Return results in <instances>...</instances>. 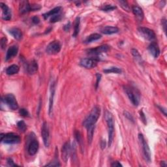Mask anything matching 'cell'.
<instances>
[{
  "mask_svg": "<svg viewBox=\"0 0 167 167\" xmlns=\"http://www.w3.org/2000/svg\"><path fill=\"white\" fill-rule=\"evenodd\" d=\"M19 113L20 114V116L23 117H28L29 116V112H28V110L24 109H22L20 110Z\"/></svg>",
  "mask_w": 167,
  "mask_h": 167,
  "instance_id": "35",
  "label": "cell"
},
{
  "mask_svg": "<svg viewBox=\"0 0 167 167\" xmlns=\"http://www.w3.org/2000/svg\"><path fill=\"white\" fill-rule=\"evenodd\" d=\"M38 69L37 63L35 60H32L30 63H29L27 65V71L29 74H34Z\"/></svg>",
  "mask_w": 167,
  "mask_h": 167,
  "instance_id": "21",
  "label": "cell"
},
{
  "mask_svg": "<svg viewBox=\"0 0 167 167\" xmlns=\"http://www.w3.org/2000/svg\"><path fill=\"white\" fill-rule=\"evenodd\" d=\"M79 28H80V18L77 17L75 20L74 26V33L73 36L74 37H76L79 33Z\"/></svg>",
  "mask_w": 167,
  "mask_h": 167,
  "instance_id": "27",
  "label": "cell"
},
{
  "mask_svg": "<svg viewBox=\"0 0 167 167\" xmlns=\"http://www.w3.org/2000/svg\"><path fill=\"white\" fill-rule=\"evenodd\" d=\"M20 68L17 65H12L6 69V73L8 75H13L18 73Z\"/></svg>",
  "mask_w": 167,
  "mask_h": 167,
  "instance_id": "23",
  "label": "cell"
},
{
  "mask_svg": "<svg viewBox=\"0 0 167 167\" xmlns=\"http://www.w3.org/2000/svg\"><path fill=\"white\" fill-rule=\"evenodd\" d=\"M162 25L163 26V28H164V31L166 33V21L165 19L163 20H162Z\"/></svg>",
  "mask_w": 167,
  "mask_h": 167,
  "instance_id": "44",
  "label": "cell"
},
{
  "mask_svg": "<svg viewBox=\"0 0 167 167\" xmlns=\"http://www.w3.org/2000/svg\"><path fill=\"white\" fill-rule=\"evenodd\" d=\"M119 3L120 4L121 7L124 9L125 10L127 11H130V7L127 3V1H119Z\"/></svg>",
  "mask_w": 167,
  "mask_h": 167,
  "instance_id": "32",
  "label": "cell"
},
{
  "mask_svg": "<svg viewBox=\"0 0 167 167\" xmlns=\"http://www.w3.org/2000/svg\"><path fill=\"white\" fill-rule=\"evenodd\" d=\"M161 166H166V163L165 161H161Z\"/></svg>",
  "mask_w": 167,
  "mask_h": 167,
  "instance_id": "46",
  "label": "cell"
},
{
  "mask_svg": "<svg viewBox=\"0 0 167 167\" xmlns=\"http://www.w3.org/2000/svg\"><path fill=\"white\" fill-rule=\"evenodd\" d=\"M131 52H132L133 55L134 57H135V58L136 59V61H142V57H141V55H140L138 50H136V49H132Z\"/></svg>",
  "mask_w": 167,
  "mask_h": 167,
  "instance_id": "31",
  "label": "cell"
},
{
  "mask_svg": "<svg viewBox=\"0 0 167 167\" xmlns=\"http://www.w3.org/2000/svg\"><path fill=\"white\" fill-rule=\"evenodd\" d=\"M32 22H34V24H37L39 22H40V19H39L37 16H34V17L32 18Z\"/></svg>",
  "mask_w": 167,
  "mask_h": 167,
  "instance_id": "38",
  "label": "cell"
},
{
  "mask_svg": "<svg viewBox=\"0 0 167 167\" xmlns=\"http://www.w3.org/2000/svg\"><path fill=\"white\" fill-rule=\"evenodd\" d=\"M98 60L94 58H88L82 59L80 61V64L86 69H91L97 66Z\"/></svg>",
  "mask_w": 167,
  "mask_h": 167,
  "instance_id": "9",
  "label": "cell"
},
{
  "mask_svg": "<svg viewBox=\"0 0 167 167\" xmlns=\"http://www.w3.org/2000/svg\"><path fill=\"white\" fill-rule=\"evenodd\" d=\"M96 76H97V82H96V89L98 87V85H99V82L101 80V74H99V73H97L96 74Z\"/></svg>",
  "mask_w": 167,
  "mask_h": 167,
  "instance_id": "40",
  "label": "cell"
},
{
  "mask_svg": "<svg viewBox=\"0 0 167 167\" xmlns=\"http://www.w3.org/2000/svg\"><path fill=\"white\" fill-rule=\"evenodd\" d=\"M9 33L13 37L16 39V40H20L22 38V33L20 29L18 28H13L10 29Z\"/></svg>",
  "mask_w": 167,
  "mask_h": 167,
  "instance_id": "22",
  "label": "cell"
},
{
  "mask_svg": "<svg viewBox=\"0 0 167 167\" xmlns=\"http://www.w3.org/2000/svg\"><path fill=\"white\" fill-rule=\"evenodd\" d=\"M41 7L39 5H37V4L31 5V11H38V10L41 9Z\"/></svg>",
  "mask_w": 167,
  "mask_h": 167,
  "instance_id": "36",
  "label": "cell"
},
{
  "mask_svg": "<svg viewBox=\"0 0 167 167\" xmlns=\"http://www.w3.org/2000/svg\"><path fill=\"white\" fill-rule=\"evenodd\" d=\"M61 153H62V159H63V161L65 163H67L71 153V145L69 142L67 141L64 144L63 147H62Z\"/></svg>",
  "mask_w": 167,
  "mask_h": 167,
  "instance_id": "13",
  "label": "cell"
},
{
  "mask_svg": "<svg viewBox=\"0 0 167 167\" xmlns=\"http://www.w3.org/2000/svg\"><path fill=\"white\" fill-rule=\"evenodd\" d=\"M17 127L18 129L22 132H24L27 129V126L24 121H20L17 123Z\"/></svg>",
  "mask_w": 167,
  "mask_h": 167,
  "instance_id": "29",
  "label": "cell"
},
{
  "mask_svg": "<svg viewBox=\"0 0 167 167\" xmlns=\"http://www.w3.org/2000/svg\"><path fill=\"white\" fill-rule=\"evenodd\" d=\"M18 48L16 45H13V46H12V47H10L8 49L7 52L5 60L9 61L13 57L16 56V55L18 54Z\"/></svg>",
  "mask_w": 167,
  "mask_h": 167,
  "instance_id": "17",
  "label": "cell"
},
{
  "mask_svg": "<svg viewBox=\"0 0 167 167\" xmlns=\"http://www.w3.org/2000/svg\"><path fill=\"white\" fill-rule=\"evenodd\" d=\"M20 136L15 133L1 134V141L5 144H18L20 142Z\"/></svg>",
  "mask_w": 167,
  "mask_h": 167,
  "instance_id": "5",
  "label": "cell"
},
{
  "mask_svg": "<svg viewBox=\"0 0 167 167\" xmlns=\"http://www.w3.org/2000/svg\"><path fill=\"white\" fill-rule=\"evenodd\" d=\"M61 7H55L53 9H52L51 11H50L49 12L45 13V14L43 15V17L44 19H47L49 17H52L55 15L59 14V12H60L61 11Z\"/></svg>",
  "mask_w": 167,
  "mask_h": 167,
  "instance_id": "25",
  "label": "cell"
},
{
  "mask_svg": "<svg viewBox=\"0 0 167 167\" xmlns=\"http://www.w3.org/2000/svg\"><path fill=\"white\" fill-rule=\"evenodd\" d=\"M2 10V18L5 20H9L11 18V11L9 7L3 3H0Z\"/></svg>",
  "mask_w": 167,
  "mask_h": 167,
  "instance_id": "14",
  "label": "cell"
},
{
  "mask_svg": "<svg viewBox=\"0 0 167 167\" xmlns=\"http://www.w3.org/2000/svg\"><path fill=\"white\" fill-rule=\"evenodd\" d=\"M55 82L52 81L50 84V99H49V108H48V114L51 116L53 111V104H54V97L55 93Z\"/></svg>",
  "mask_w": 167,
  "mask_h": 167,
  "instance_id": "12",
  "label": "cell"
},
{
  "mask_svg": "<svg viewBox=\"0 0 167 167\" xmlns=\"http://www.w3.org/2000/svg\"><path fill=\"white\" fill-rule=\"evenodd\" d=\"M111 166H112V167H120V166H122V165L118 161H114V162H113V163H112Z\"/></svg>",
  "mask_w": 167,
  "mask_h": 167,
  "instance_id": "39",
  "label": "cell"
},
{
  "mask_svg": "<svg viewBox=\"0 0 167 167\" xmlns=\"http://www.w3.org/2000/svg\"><path fill=\"white\" fill-rule=\"evenodd\" d=\"M7 164H8L9 166H17V165L15 164L14 162H13V161L12 160V159H7Z\"/></svg>",
  "mask_w": 167,
  "mask_h": 167,
  "instance_id": "41",
  "label": "cell"
},
{
  "mask_svg": "<svg viewBox=\"0 0 167 167\" xmlns=\"http://www.w3.org/2000/svg\"><path fill=\"white\" fill-rule=\"evenodd\" d=\"M109 50V47L108 45H102L95 48H91L88 50V54L94 55H98L102 53H105Z\"/></svg>",
  "mask_w": 167,
  "mask_h": 167,
  "instance_id": "11",
  "label": "cell"
},
{
  "mask_svg": "<svg viewBox=\"0 0 167 167\" xmlns=\"http://www.w3.org/2000/svg\"><path fill=\"white\" fill-rule=\"evenodd\" d=\"M132 11L133 14L136 16V19L138 20L139 21L142 22L143 20L144 17V12L142 11V9L140 8V7L135 5L133 7Z\"/></svg>",
  "mask_w": 167,
  "mask_h": 167,
  "instance_id": "18",
  "label": "cell"
},
{
  "mask_svg": "<svg viewBox=\"0 0 167 167\" xmlns=\"http://www.w3.org/2000/svg\"><path fill=\"white\" fill-rule=\"evenodd\" d=\"M123 89L125 90L127 96H128L129 99L131 101L134 106H137L139 104L140 96L139 91L135 89V88L130 86H123Z\"/></svg>",
  "mask_w": 167,
  "mask_h": 167,
  "instance_id": "2",
  "label": "cell"
},
{
  "mask_svg": "<svg viewBox=\"0 0 167 167\" xmlns=\"http://www.w3.org/2000/svg\"><path fill=\"white\" fill-rule=\"evenodd\" d=\"M41 135L42 140H43L44 144L46 147H48L50 145V141H49V139H50V133H49V129L47 123L44 122L42 124V129H41Z\"/></svg>",
  "mask_w": 167,
  "mask_h": 167,
  "instance_id": "10",
  "label": "cell"
},
{
  "mask_svg": "<svg viewBox=\"0 0 167 167\" xmlns=\"http://www.w3.org/2000/svg\"><path fill=\"white\" fill-rule=\"evenodd\" d=\"M140 117H141V119L142 120L143 122H144V121L146 120L145 119V116H144V113L142 112H140Z\"/></svg>",
  "mask_w": 167,
  "mask_h": 167,
  "instance_id": "45",
  "label": "cell"
},
{
  "mask_svg": "<svg viewBox=\"0 0 167 167\" xmlns=\"http://www.w3.org/2000/svg\"><path fill=\"white\" fill-rule=\"evenodd\" d=\"M61 19V16L60 14H57L53 16H52L50 18V22L52 23H55L56 22L60 21V20Z\"/></svg>",
  "mask_w": 167,
  "mask_h": 167,
  "instance_id": "33",
  "label": "cell"
},
{
  "mask_svg": "<svg viewBox=\"0 0 167 167\" xmlns=\"http://www.w3.org/2000/svg\"><path fill=\"white\" fill-rule=\"evenodd\" d=\"M2 101L5 104H6L11 109L13 110L18 109V104L14 95L12 94L6 95V96L2 97Z\"/></svg>",
  "mask_w": 167,
  "mask_h": 167,
  "instance_id": "6",
  "label": "cell"
},
{
  "mask_svg": "<svg viewBox=\"0 0 167 167\" xmlns=\"http://www.w3.org/2000/svg\"><path fill=\"white\" fill-rule=\"evenodd\" d=\"M39 144L37 140H33L31 142L29 143L28 146V153L30 155H34L37 153L39 149Z\"/></svg>",
  "mask_w": 167,
  "mask_h": 167,
  "instance_id": "15",
  "label": "cell"
},
{
  "mask_svg": "<svg viewBox=\"0 0 167 167\" xmlns=\"http://www.w3.org/2000/svg\"><path fill=\"white\" fill-rule=\"evenodd\" d=\"M46 166H60V163H59L58 160L55 159V160H54L53 161H52L50 163H48V164H47Z\"/></svg>",
  "mask_w": 167,
  "mask_h": 167,
  "instance_id": "34",
  "label": "cell"
},
{
  "mask_svg": "<svg viewBox=\"0 0 167 167\" xmlns=\"http://www.w3.org/2000/svg\"><path fill=\"white\" fill-rule=\"evenodd\" d=\"M7 42V39L6 37H3L1 39V42H0V43H1V47L3 49L5 48V47H6Z\"/></svg>",
  "mask_w": 167,
  "mask_h": 167,
  "instance_id": "37",
  "label": "cell"
},
{
  "mask_svg": "<svg viewBox=\"0 0 167 167\" xmlns=\"http://www.w3.org/2000/svg\"><path fill=\"white\" fill-rule=\"evenodd\" d=\"M61 46L60 42L58 41H54L50 42L46 48L47 53L50 55L56 54L61 50Z\"/></svg>",
  "mask_w": 167,
  "mask_h": 167,
  "instance_id": "7",
  "label": "cell"
},
{
  "mask_svg": "<svg viewBox=\"0 0 167 167\" xmlns=\"http://www.w3.org/2000/svg\"><path fill=\"white\" fill-rule=\"evenodd\" d=\"M139 139L140 144H141L143 154H144V157L145 158V160L148 163H150L151 162V152H150V149L148 143H147V142L146 141V140L142 134H139Z\"/></svg>",
  "mask_w": 167,
  "mask_h": 167,
  "instance_id": "4",
  "label": "cell"
},
{
  "mask_svg": "<svg viewBox=\"0 0 167 167\" xmlns=\"http://www.w3.org/2000/svg\"><path fill=\"white\" fill-rule=\"evenodd\" d=\"M103 72L106 74H109V73H116V74H120L122 73V70L120 68L116 67H112L106 69H104Z\"/></svg>",
  "mask_w": 167,
  "mask_h": 167,
  "instance_id": "26",
  "label": "cell"
},
{
  "mask_svg": "<svg viewBox=\"0 0 167 167\" xmlns=\"http://www.w3.org/2000/svg\"><path fill=\"white\" fill-rule=\"evenodd\" d=\"M19 11L21 14H25L31 11V5L27 1H22L20 3Z\"/></svg>",
  "mask_w": 167,
  "mask_h": 167,
  "instance_id": "19",
  "label": "cell"
},
{
  "mask_svg": "<svg viewBox=\"0 0 167 167\" xmlns=\"http://www.w3.org/2000/svg\"><path fill=\"white\" fill-rule=\"evenodd\" d=\"M101 31L104 35H112L117 34L119 31V29L114 26H105L101 29Z\"/></svg>",
  "mask_w": 167,
  "mask_h": 167,
  "instance_id": "20",
  "label": "cell"
},
{
  "mask_svg": "<svg viewBox=\"0 0 167 167\" xmlns=\"http://www.w3.org/2000/svg\"><path fill=\"white\" fill-rule=\"evenodd\" d=\"M125 116H126L127 118H129V120L130 121H132V122H133V117H132V116L131 115V114L129 112H125Z\"/></svg>",
  "mask_w": 167,
  "mask_h": 167,
  "instance_id": "42",
  "label": "cell"
},
{
  "mask_svg": "<svg viewBox=\"0 0 167 167\" xmlns=\"http://www.w3.org/2000/svg\"><path fill=\"white\" fill-rule=\"evenodd\" d=\"M101 114V110L98 106H95L91 110L90 113L88 114V116L85 118L83 122V125L88 128L90 127L95 126V124L97 122L98 119L100 116Z\"/></svg>",
  "mask_w": 167,
  "mask_h": 167,
  "instance_id": "1",
  "label": "cell"
},
{
  "mask_svg": "<svg viewBox=\"0 0 167 167\" xmlns=\"http://www.w3.org/2000/svg\"><path fill=\"white\" fill-rule=\"evenodd\" d=\"M70 28H71V24H70V22H69V23H67L66 25L64 26L65 31H69V29H70Z\"/></svg>",
  "mask_w": 167,
  "mask_h": 167,
  "instance_id": "43",
  "label": "cell"
},
{
  "mask_svg": "<svg viewBox=\"0 0 167 167\" xmlns=\"http://www.w3.org/2000/svg\"><path fill=\"white\" fill-rule=\"evenodd\" d=\"M116 9V7L112 5H105L101 8V9L102 10V11H106V12L112 11H113V10Z\"/></svg>",
  "mask_w": 167,
  "mask_h": 167,
  "instance_id": "30",
  "label": "cell"
},
{
  "mask_svg": "<svg viewBox=\"0 0 167 167\" xmlns=\"http://www.w3.org/2000/svg\"><path fill=\"white\" fill-rule=\"evenodd\" d=\"M148 50L153 57L157 58L159 57L160 54V49L158 43H156L155 42H152L151 44L149 45Z\"/></svg>",
  "mask_w": 167,
  "mask_h": 167,
  "instance_id": "16",
  "label": "cell"
},
{
  "mask_svg": "<svg viewBox=\"0 0 167 167\" xmlns=\"http://www.w3.org/2000/svg\"><path fill=\"white\" fill-rule=\"evenodd\" d=\"M139 33L143 38L146 40L152 41L155 38V34L152 29L145 27H140L138 29Z\"/></svg>",
  "mask_w": 167,
  "mask_h": 167,
  "instance_id": "8",
  "label": "cell"
},
{
  "mask_svg": "<svg viewBox=\"0 0 167 167\" xmlns=\"http://www.w3.org/2000/svg\"><path fill=\"white\" fill-rule=\"evenodd\" d=\"M101 35H99V34H91V35L88 36V37L86 39H85L84 43L89 44V43H91V42H92L93 41L99 40V39H101Z\"/></svg>",
  "mask_w": 167,
  "mask_h": 167,
  "instance_id": "24",
  "label": "cell"
},
{
  "mask_svg": "<svg viewBox=\"0 0 167 167\" xmlns=\"http://www.w3.org/2000/svg\"><path fill=\"white\" fill-rule=\"evenodd\" d=\"M105 119L109 129V146L110 147L112 145L114 135V123L112 114L106 111L105 113Z\"/></svg>",
  "mask_w": 167,
  "mask_h": 167,
  "instance_id": "3",
  "label": "cell"
},
{
  "mask_svg": "<svg viewBox=\"0 0 167 167\" xmlns=\"http://www.w3.org/2000/svg\"><path fill=\"white\" fill-rule=\"evenodd\" d=\"M94 129L95 126L93 127H90L87 128L88 130V143L91 144L93 140V133H94Z\"/></svg>",
  "mask_w": 167,
  "mask_h": 167,
  "instance_id": "28",
  "label": "cell"
}]
</instances>
